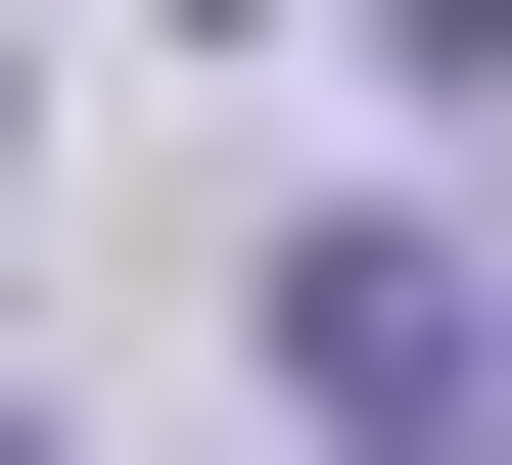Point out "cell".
Returning <instances> with one entry per match:
<instances>
[{
    "label": "cell",
    "mask_w": 512,
    "mask_h": 465,
    "mask_svg": "<svg viewBox=\"0 0 512 465\" xmlns=\"http://www.w3.org/2000/svg\"><path fill=\"white\" fill-rule=\"evenodd\" d=\"M280 419L326 465H512V279L466 233H280Z\"/></svg>",
    "instance_id": "cell-1"
}]
</instances>
